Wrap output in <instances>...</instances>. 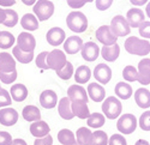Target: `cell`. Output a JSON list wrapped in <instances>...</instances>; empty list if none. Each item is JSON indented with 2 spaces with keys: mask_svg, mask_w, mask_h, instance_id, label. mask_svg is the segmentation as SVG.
Masks as SVG:
<instances>
[{
  "mask_svg": "<svg viewBox=\"0 0 150 145\" xmlns=\"http://www.w3.org/2000/svg\"><path fill=\"white\" fill-rule=\"evenodd\" d=\"M15 36L8 31H1L0 32V48L3 49H7V48L12 47L15 43Z\"/></svg>",
  "mask_w": 150,
  "mask_h": 145,
  "instance_id": "cell-36",
  "label": "cell"
},
{
  "mask_svg": "<svg viewBox=\"0 0 150 145\" xmlns=\"http://www.w3.org/2000/svg\"><path fill=\"white\" fill-rule=\"evenodd\" d=\"M134 145H150V144H149V141L145 140V139H139V140H137V141H136Z\"/></svg>",
  "mask_w": 150,
  "mask_h": 145,
  "instance_id": "cell-55",
  "label": "cell"
},
{
  "mask_svg": "<svg viewBox=\"0 0 150 145\" xmlns=\"http://www.w3.org/2000/svg\"><path fill=\"white\" fill-rule=\"evenodd\" d=\"M83 44L84 43L79 36H70L64 42V49L67 54H76L82 51Z\"/></svg>",
  "mask_w": 150,
  "mask_h": 145,
  "instance_id": "cell-17",
  "label": "cell"
},
{
  "mask_svg": "<svg viewBox=\"0 0 150 145\" xmlns=\"http://www.w3.org/2000/svg\"><path fill=\"white\" fill-rule=\"evenodd\" d=\"M145 13H146V16L150 18V3H148L146 7H145Z\"/></svg>",
  "mask_w": 150,
  "mask_h": 145,
  "instance_id": "cell-56",
  "label": "cell"
},
{
  "mask_svg": "<svg viewBox=\"0 0 150 145\" xmlns=\"http://www.w3.org/2000/svg\"><path fill=\"white\" fill-rule=\"evenodd\" d=\"M17 47L23 52H34L36 47V40L30 32H21L17 39Z\"/></svg>",
  "mask_w": 150,
  "mask_h": 145,
  "instance_id": "cell-9",
  "label": "cell"
},
{
  "mask_svg": "<svg viewBox=\"0 0 150 145\" xmlns=\"http://www.w3.org/2000/svg\"><path fill=\"white\" fill-rule=\"evenodd\" d=\"M108 136L105 131H95L93 132V138L90 145H108Z\"/></svg>",
  "mask_w": 150,
  "mask_h": 145,
  "instance_id": "cell-35",
  "label": "cell"
},
{
  "mask_svg": "<svg viewBox=\"0 0 150 145\" xmlns=\"http://www.w3.org/2000/svg\"><path fill=\"white\" fill-rule=\"evenodd\" d=\"M0 32H1V31H0Z\"/></svg>",
  "mask_w": 150,
  "mask_h": 145,
  "instance_id": "cell-60",
  "label": "cell"
},
{
  "mask_svg": "<svg viewBox=\"0 0 150 145\" xmlns=\"http://www.w3.org/2000/svg\"><path fill=\"white\" fill-rule=\"evenodd\" d=\"M34 145H53V137L48 134L43 138H36L34 141Z\"/></svg>",
  "mask_w": 150,
  "mask_h": 145,
  "instance_id": "cell-47",
  "label": "cell"
},
{
  "mask_svg": "<svg viewBox=\"0 0 150 145\" xmlns=\"http://www.w3.org/2000/svg\"><path fill=\"white\" fill-rule=\"evenodd\" d=\"M67 4L72 8H81L82 6H84L85 3H83L82 0H67Z\"/></svg>",
  "mask_w": 150,
  "mask_h": 145,
  "instance_id": "cell-49",
  "label": "cell"
},
{
  "mask_svg": "<svg viewBox=\"0 0 150 145\" xmlns=\"http://www.w3.org/2000/svg\"><path fill=\"white\" fill-rule=\"evenodd\" d=\"M11 103H12V99H11L10 92L5 89H0V108L7 107Z\"/></svg>",
  "mask_w": 150,
  "mask_h": 145,
  "instance_id": "cell-41",
  "label": "cell"
},
{
  "mask_svg": "<svg viewBox=\"0 0 150 145\" xmlns=\"http://www.w3.org/2000/svg\"><path fill=\"white\" fill-rule=\"evenodd\" d=\"M126 20L129 23V25L131 28H139V25L145 22V16H144V12L141 8H137L133 7L131 10L127 11V15H126Z\"/></svg>",
  "mask_w": 150,
  "mask_h": 145,
  "instance_id": "cell-12",
  "label": "cell"
},
{
  "mask_svg": "<svg viewBox=\"0 0 150 145\" xmlns=\"http://www.w3.org/2000/svg\"><path fill=\"white\" fill-rule=\"evenodd\" d=\"M113 4V0H96V8L100 11H106Z\"/></svg>",
  "mask_w": 150,
  "mask_h": 145,
  "instance_id": "cell-48",
  "label": "cell"
},
{
  "mask_svg": "<svg viewBox=\"0 0 150 145\" xmlns=\"http://www.w3.org/2000/svg\"><path fill=\"white\" fill-rule=\"evenodd\" d=\"M120 54V47L115 43L113 46H103L101 49V55L102 58L108 63H113L118 59Z\"/></svg>",
  "mask_w": 150,
  "mask_h": 145,
  "instance_id": "cell-24",
  "label": "cell"
},
{
  "mask_svg": "<svg viewBox=\"0 0 150 145\" xmlns=\"http://www.w3.org/2000/svg\"><path fill=\"white\" fill-rule=\"evenodd\" d=\"M46 39H47V42L51 44V46H59V44H62V43L65 42V31L62 30L61 28L54 27V28L49 29V30L47 31Z\"/></svg>",
  "mask_w": 150,
  "mask_h": 145,
  "instance_id": "cell-15",
  "label": "cell"
},
{
  "mask_svg": "<svg viewBox=\"0 0 150 145\" xmlns=\"http://www.w3.org/2000/svg\"><path fill=\"white\" fill-rule=\"evenodd\" d=\"M57 75L62 80H69L72 77V75H73V66H72V64L70 61H67L64 67L57 72Z\"/></svg>",
  "mask_w": 150,
  "mask_h": 145,
  "instance_id": "cell-39",
  "label": "cell"
},
{
  "mask_svg": "<svg viewBox=\"0 0 150 145\" xmlns=\"http://www.w3.org/2000/svg\"><path fill=\"white\" fill-rule=\"evenodd\" d=\"M124 47L130 54L144 56L150 53V43L146 40L138 39L136 36H131L124 43Z\"/></svg>",
  "mask_w": 150,
  "mask_h": 145,
  "instance_id": "cell-1",
  "label": "cell"
},
{
  "mask_svg": "<svg viewBox=\"0 0 150 145\" xmlns=\"http://www.w3.org/2000/svg\"><path fill=\"white\" fill-rule=\"evenodd\" d=\"M66 24L73 32H84L88 29V19L79 11H72L66 18Z\"/></svg>",
  "mask_w": 150,
  "mask_h": 145,
  "instance_id": "cell-2",
  "label": "cell"
},
{
  "mask_svg": "<svg viewBox=\"0 0 150 145\" xmlns=\"http://www.w3.org/2000/svg\"><path fill=\"white\" fill-rule=\"evenodd\" d=\"M82 1H83V3H93L94 0H82Z\"/></svg>",
  "mask_w": 150,
  "mask_h": 145,
  "instance_id": "cell-57",
  "label": "cell"
},
{
  "mask_svg": "<svg viewBox=\"0 0 150 145\" xmlns=\"http://www.w3.org/2000/svg\"><path fill=\"white\" fill-rule=\"evenodd\" d=\"M67 63L66 60V55L64 54L62 51L59 49H54L52 52H49L47 55V66L48 70H54L55 72H58L59 70H61L65 66V64Z\"/></svg>",
  "mask_w": 150,
  "mask_h": 145,
  "instance_id": "cell-7",
  "label": "cell"
},
{
  "mask_svg": "<svg viewBox=\"0 0 150 145\" xmlns=\"http://www.w3.org/2000/svg\"><path fill=\"white\" fill-rule=\"evenodd\" d=\"M109 27L117 37H124V36H126V35H130V32H131V27L129 25L126 18L121 15H118L112 19Z\"/></svg>",
  "mask_w": 150,
  "mask_h": 145,
  "instance_id": "cell-6",
  "label": "cell"
},
{
  "mask_svg": "<svg viewBox=\"0 0 150 145\" xmlns=\"http://www.w3.org/2000/svg\"><path fill=\"white\" fill-rule=\"evenodd\" d=\"M94 77L98 83L107 84L112 79V70L107 64H98L94 70Z\"/></svg>",
  "mask_w": 150,
  "mask_h": 145,
  "instance_id": "cell-14",
  "label": "cell"
},
{
  "mask_svg": "<svg viewBox=\"0 0 150 145\" xmlns=\"http://www.w3.org/2000/svg\"><path fill=\"white\" fill-rule=\"evenodd\" d=\"M0 89H1V87H0Z\"/></svg>",
  "mask_w": 150,
  "mask_h": 145,
  "instance_id": "cell-59",
  "label": "cell"
},
{
  "mask_svg": "<svg viewBox=\"0 0 150 145\" xmlns=\"http://www.w3.org/2000/svg\"><path fill=\"white\" fill-rule=\"evenodd\" d=\"M131 4L134 6H143L144 4L148 3V0H130Z\"/></svg>",
  "mask_w": 150,
  "mask_h": 145,
  "instance_id": "cell-51",
  "label": "cell"
},
{
  "mask_svg": "<svg viewBox=\"0 0 150 145\" xmlns=\"http://www.w3.org/2000/svg\"><path fill=\"white\" fill-rule=\"evenodd\" d=\"M58 140L62 145H71L76 141V136H74V133L72 131L64 128V130L58 132Z\"/></svg>",
  "mask_w": 150,
  "mask_h": 145,
  "instance_id": "cell-33",
  "label": "cell"
},
{
  "mask_svg": "<svg viewBox=\"0 0 150 145\" xmlns=\"http://www.w3.org/2000/svg\"><path fill=\"white\" fill-rule=\"evenodd\" d=\"M134 101L139 108L148 109L150 107V91L145 88H139L134 92Z\"/></svg>",
  "mask_w": 150,
  "mask_h": 145,
  "instance_id": "cell-20",
  "label": "cell"
},
{
  "mask_svg": "<svg viewBox=\"0 0 150 145\" xmlns=\"http://www.w3.org/2000/svg\"><path fill=\"white\" fill-rule=\"evenodd\" d=\"M88 120V126L91 127V128H100L105 125V121H106V118L103 114L101 113H93L90 114V116L86 119Z\"/></svg>",
  "mask_w": 150,
  "mask_h": 145,
  "instance_id": "cell-34",
  "label": "cell"
},
{
  "mask_svg": "<svg viewBox=\"0 0 150 145\" xmlns=\"http://www.w3.org/2000/svg\"><path fill=\"white\" fill-rule=\"evenodd\" d=\"M138 82L142 85L150 84V59L144 58L138 64Z\"/></svg>",
  "mask_w": 150,
  "mask_h": 145,
  "instance_id": "cell-13",
  "label": "cell"
},
{
  "mask_svg": "<svg viewBox=\"0 0 150 145\" xmlns=\"http://www.w3.org/2000/svg\"><path fill=\"white\" fill-rule=\"evenodd\" d=\"M36 1H37V0H22V3H23L24 5H28V6H33V5H35Z\"/></svg>",
  "mask_w": 150,
  "mask_h": 145,
  "instance_id": "cell-53",
  "label": "cell"
},
{
  "mask_svg": "<svg viewBox=\"0 0 150 145\" xmlns=\"http://www.w3.org/2000/svg\"><path fill=\"white\" fill-rule=\"evenodd\" d=\"M16 71V60L8 53H0V72L6 73V72Z\"/></svg>",
  "mask_w": 150,
  "mask_h": 145,
  "instance_id": "cell-21",
  "label": "cell"
},
{
  "mask_svg": "<svg viewBox=\"0 0 150 145\" xmlns=\"http://www.w3.org/2000/svg\"><path fill=\"white\" fill-rule=\"evenodd\" d=\"M108 145H127V141L122 134H113L108 139Z\"/></svg>",
  "mask_w": 150,
  "mask_h": 145,
  "instance_id": "cell-44",
  "label": "cell"
},
{
  "mask_svg": "<svg viewBox=\"0 0 150 145\" xmlns=\"http://www.w3.org/2000/svg\"><path fill=\"white\" fill-rule=\"evenodd\" d=\"M67 97L71 102H83V103H88V94L86 90L77 84L71 85L67 90Z\"/></svg>",
  "mask_w": 150,
  "mask_h": 145,
  "instance_id": "cell-10",
  "label": "cell"
},
{
  "mask_svg": "<svg viewBox=\"0 0 150 145\" xmlns=\"http://www.w3.org/2000/svg\"><path fill=\"white\" fill-rule=\"evenodd\" d=\"M22 116L25 121H29V122L40 121L41 120V112L36 106H27V107L23 108Z\"/></svg>",
  "mask_w": 150,
  "mask_h": 145,
  "instance_id": "cell-25",
  "label": "cell"
},
{
  "mask_svg": "<svg viewBox=\"0 0 150 145\" xmlns=\"http://www.w3.org/2000/svg\"><path fill=\"white\" fill-rule=\"evenodd\" d=\"M95 36L103 46H113L117 43V40H118V37L110 30L109 25H101L96 30Z\"/></svg>",
  "mask_w": 150,
  "mask_h": 145,
  "instance_id": "cell-8",
  "label": "cell"
},
{
  "mask_svg": "<svg viewBox=\"0 0 150 145\" xmlns=\"http://www.w3.org/2000/svg\"><path fill=\"white\" fill-rule=\"evenodd\" d=\"M138 122L143 131H150V111H146L141 115Z\"/></svg>",
  "mask_w": 150,
  "mask_h": 145,
  "instance_id": "cell-40",
  "label": "cell"
},
{
  "mask_svg": "<svg viewBox=\"0 0 150 145\" xmlns=\"http://www.w3.org/2000/svg\"><path fill=\"white\" fill-rule=\"evenodd\" d=\"M40 103L46 109H52L58 103V96L53 90H45L40 95Z\"/></svg>",
  "mask_w": 150,
  "mask_h": 145,
  "instance_id": "cell-19",
  "label": "cell"
},
{
  "mask_svg": "<svg viewBox=\"0 0 150 145\" xmlns=\"http://www.w3.org/2000/svg\"><path fill=\"white\" fill-rule=\"evenodd\" d=\"M4 19H5V8L0 7V24H3Z\"/></svg>",
  "mask_w": 150,
  "mask_h": 145,
  "instance_id": "cell-54",
  "label": "cell"
},
{
  "mask_svg": "<svg viewBox=\"0 0 150 145\" xmlns=\"http://www.w3.org/2000/svg\"><path fill=\"white\" fill-rule=\"evenodd\" d=\"M76 137H77L76 140L81 145H90V141H91V138H93V132L86 127H81V128L77 130Z\"/></svg>",
  "mask_w": 150,
  "mask_h": 145,
  "instance_id": "cell-32",
  "label": "cell"
},
{
  "mask_svg": "<svg viewBox=\"0 0 150 145\" xmlns=\"http://www.w3.org/2000/svg\"><path fill=\"white\" fill-rule=\"evenodd\" d=\"M58 112H59V115L64 120H71L74 118V115L72 113V108H71V101L69 100V97H62L59 101Z\"/></svg>",
  "mask_w": 150,
  "mask_h": 145,
  "instance_id": "cell-23",
  "label": "cell"
},
{
  "mask_svg": "<svg viewBox=\"0 0 150 145\" xmlns=\"http://www.w3.org/2000/svg\"><path fill=\"white\" fill-rule=\"evenodd\" d=\"M73 75H74V80H76V83L84 84L86 82H89V79L91 77V71L88 66L82 65L76 70V72H74Z\"/></svg>",
  "mask_w": 150,
  "mask_h": 145,
  "instance_id": "cell-30",
  "label": "cell"
},
{
  "mask_svg": "<svg viewBox=\"0 0 150 145\" xmlns=\"http://www.w3.org/2000/svg\"><path fill=\"white\" fill-rule=\"evenodd\" d=\"M71 108L72 113L74 116H77L79 119H88L90 116L89 107L86 103L83 102H71Z\"/></svg>",
  "mask_w": 150,
  "mask_h": 145,
  "instance_id": "cell-28",
  "label": "cell"
},
{
  "mask_svg": "<svg viewBox=\"0 0 150 145\" xmlns=\"http://www.w3.org/2000/svg\"><path fill=\"white\" fill-rule=\"evenodd\" d=\"M11 99L16 102H23L28 97V89L24 84H13L11 87Z\"/></svg>",
  "mask_w": 150,
  "mask_h": 145,
  "instance_id": "cell-26",
  "label": "cell"
},
{
  "mask_svg": "<svg viewBox=\"0 0 150 145\" xmlns=\"http://www.w3.org/2000/svg\"><path fill=\"white\" fill-rule=\"evenodd\" d=\"M81 53H82V58L85 60V61L91 63V61H95V60L98 58L100 48L94 42H86L83 44Z\"/></svg>",
  "mask_w": 150,
  "mask_h": 145,
  "instance_id": "cell-11",
  "label": "cell"
},
{
  "mask_svg": "<svg viewBox=\"0 0 150 145\" xmlns=\"http://www.w3.org/2000/svg\"><path fill=\"white\" fill-rule=\"evenodd\" d=\"M71 145H81V144H79V143H78V141H77V140H76V141H74V143H73V144H71Z\"/></svg>",
  "mask_w": 150,
  "mask_h": 145,
  "instance_id": "cell-58",
  "label": "cell"
},
{
  "mask_svg": "<svg viewBox=\"0 0 150 145\" xmlns=\"http://www.w3.org/2000/svg\"><path fill=\"white\" fill-rule=\"evenodd\" d=\"M102 112H103V115L109 120H114L119 118L122 112V104L120 100L115 97V96L107 97L102 103Z\"/></svg>",
  "mask_w": 150,
  "mask_h": 145,
  "instance_id": "cell-3",
  "label": "cell"
},
{
  "mask_svg": "<svg viewBox=\"0 0 150 145\" xmlns=\"http://www.w3.org/2000/svg\"><path fill=\"white\" fill-rule=\"evenodd\" d=\"M21 25L28 31L37 30L39 29V19L31 13H25L21 19Z\"/></svg>",
  "mask_w": 150,
  "mask_h": 145,
  "instance_id": "cell-29",
  "label": "cell"
},
{
  "mask_svg": "<svg viewBox=\"0 0 150 145\" xmlns=\"http://www.w3.org/2000/svg\"><path fill=\"white\" fill-rule=\"evenodd\" d=\"M139 35L144 39H150V22H143L139 25Z\"/></svg>",
  "mask_w": 150,
  "mask_h": 145,
  "instance_id": "cell-45",
  "label": "cell"
},
{
  "mask_svg": "<svg viewBox=\"0 0 150 145\" xmlns=\"http://www.w3.org/2000/svg\"><path fill=\"white\" fill-rule=\"evenodd\" d=\"M122 77H124L125 80H127V82L138 80V71L131 65L125 66V68L122 70Z\"/></svg>",
  "mask_w": 150,
  "mask_h": 145,
  "instance_id": "cell-38",
  "label": "cell"
},
{
  "mask_svg": "<svg viewBox=\"0 0 150 145\" xmlns=\"http://www.w3.org/2000/svg\"><path fill=\"white\" fill-rule=\"evenodd\" d=\"M12 137L8 132L0 131V145H11L12 144Z\"/></svg>",
  "mask_w": 150,
  "mask_h": 145,
  "instance_id": "cell-46",
  "label": "cell"
},
{
  "mask_svg": "<svg viewBox=\"0 0 150 145\" xmlns=\"http://www.w3.org/2000/svg\"><path fill=\"white\" fill-rule=\"evenodd\" d=\"M88 95L94 102H102L105 100V88L98 83H90L88 85Z\"/></svg>",
  "mask_w": 150,
  "mask_h": 145,
  "instance_id": "cell-18",
  "label": "cell"
},
{
  "mask_svg": "<svg viewBox=\"0 0 150 145\" xmlns=\"http://www.w3.org/2000/svg\"><path fill=\"white\" fill-rule=\"evenodd\" d=\"M18 121V113L13 108H3L0 111V124L4 126H13Z\"/></svg>",
  "mask_w": 150,
  "mask_h": 145,
  "instance_id": "cell-16",
  "label": "cell"
},
{
  "mask_svg": "<svg viewBox=\"0 0 150 145\" xmlns=\"http://www.w3.org/2000/svg\"><path fill=\"white\" fill-rule=\"evenodd\" d=\"M15 4H16V0H0V6L10 7V6H13Z\"/></svg>",
  "mask_w": 150,
  "mask_h": 145,
  "instance_id": "cell-50",
  "label": "cell"
},
{
  "mask_svg": "<svg viewBox=\"0 0 150 145\" xmlns=\"http://www.w3.org/2000/svg\"><path fill=\"white\" fill-rule=\"evenodd\" d=\"M47 55H48V52H42L41 54L37 55V58H36V66L39 68L48 70V66H47Z\"/></svg>",
  "mask_w": 150,
  "mask_h": 145,
  "instance_id": "cell-43",
  "label": "cell"
},
{
  "mask_svg": "<svg viewBox=\"0 0 150 145\" xmlns=\"http://www.w3.org/2000/svg\"><path fill=\"white\" fill-rule=\"evenodd\" d=\"M17 23H18L17 12L13 11V10H11V8H5V19L3 22L4 25L12 28V27H15Z\"/></svg>",
  "mask_w": 150,
  "mask_h": 145,
  "instance_id": "cell-37",
  "label": "cell"
},
{
  "mask_svg": "<svg viewBox=\"0 0 150 145\" xmlns=\"http://www.w3.org/2000/svg\"><path fill=\"white\" fill-rule=\"evenodd\" d=\"M34 13L40 22L47 20L54 13V5L49 0H37L34 5Z\"/></svg>",
  "mask_w": 150,
  "mask_h": 145,
  "instance_id": "cell-4",
  "label": "cell"
},
{
  "mask_svg": "<svg viewBox=\"0 0 150 145\" xmlns=\"http://www.w3.org/2000/svg\"><path fill=\"white\" fill-rule=\"evenodd\" d=\"M11 145H28L27 141L24 139H21V138H17V139H13L12 140V144Z\"/></svg>",
  "mask_w": 150,
  "mask_h": 145,
  "instance_id": "cell-52",
  "label": "cell"
},
{
  "mask_svg": "<svg viewBox=\"0 0 150 145\" xmlns=\"http://www.w3.org/2000/svg\"><path fill=\"white\" fill-rule=\"evenodd\" d=\"M16 79H17V71L6 72V73L0 72V80H1L4 84H11V83H13Z\"/></svg>",
  "mask_w": 150,
  "mask_h": 145,
  "instance_id": "cell-42",
  "label": "cell"
},
{
  "mask_svg": "<svg viewBox=\"0 0 150 145\" xmlns=\"http://www.w3.org/2000/svg\"><path fill=\"white\" fill-rule=\"evenodd\" d=\"M49 128L48 124L46 121H35L30 125V133L35 137V138H43L49 134Z\"/></svg>",
  "mask_w": 150,
  "mask_h": 145,
  "instance_id": "cell-22",
  "label": "cell"
},
{
  "mask_svg": "<svg viewBox=\"0 0 150 145\" xmlns=\"http://www.w3.org/2000/svg\"><path fill=\"white\" fill-rule=\"evenodd\" d=\"M12 54H13V56L16 58L17 61L22 63V64H29L33 61L34 59V52H23L21 51L19 48L16 46L13 47V49H12Z\"/></svg>",
  "mask_w": 150,
  "mask_h": 145,
  "instance_id": "cell-31",
  "label": "cell"
},
{
  "mask_svg": "<svg viewBox=\"0 0 150 145\" xmlns=\"http://www.w3.org/2000/svg\"><path fill=\"white\" fill-rule=\"evenodd\" d=\"M114 92L118 96V99H121V100H129L133 94L132 87L129 83H125V82H119L117 84L114 88Z\"/></svg>",
  "mask_w": 150,
  "mask_h": 145,
  "instance_id": "cell-27",
  "label": "cell"
},
{
  "mask_svg": "<svg viewBox=\"0 0 150 145\" xmlns=\"http://www.w3.org/2000/svg\"><path fill=\"white\" fill-rule=\"evenodd\" d=\"M137 122H138V120L136 119V116L127 113L119 118L117 121V128L121 134H131L137 128Z\"/></svg>",
  "mask_w": 150,
  "mask_h": 145,
  "instance_id": "cell-5",
  "label": "cell"
}]
</instances>
